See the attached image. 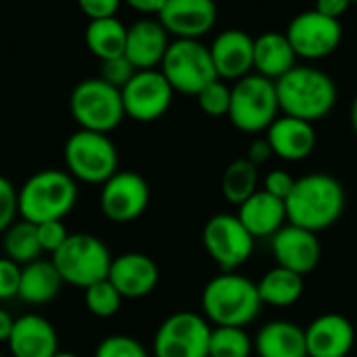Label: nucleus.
<instances>
[{"label": "nucleus", "mask_w": 357, "mask_h": 357, "mask_svg": "<svg viewBox=\"0 0 357 357\" xmlns=\"http://www.w3.org/2000/svg\"><path fill=\"white\" fill-rule=\"evenodd\" d=\"M345 201V188L335 176L324 172L307 174L295 182L284 201L289 224L318 234L341 220Z\"/></svg>", "instance_id": "nucleus-1"}, {"label": "nucleus", "mask_w": 357, "mask_h": 357, "mask_svg": "<svg viewBox=\"0 0 357 357\" xmlns=\"http://www.w3.org/2000/svg\"><path fill=\"white\" fill-rule=\"evenodd\" d=\"M203 316L213 326L247 328L261 314L264 301L257 284L236 272H222L201 293Z\"/></svg>", "instance_id": "nucleus-2"}, {"label": "nucleus", "mask_w": 357, "mask_h": 357, "mask_svg": "<svg viewBox=\"0 0 357 357\" xmlns=\"http://www.w3.org/2000/svg\"><path fill=\"white\" fill-rule=\"evenodd\" d=\"M276 94L282 115L310 123L331 115L337 105L335 79L312 65H295L287 75L276 79Z\"/></svg>", "instance_id": "nucleus-3"}, {"label": "nucleus", "mask_w": 357, "mask_h": 357, "mask_svg": "<svg viewBox=\"0 0 357 357\" xmlns=\"http://www.w3.org/2000/svg\"><path fill=\"white\" fill-rule=\"evenodd\" d=\"M17 203L19 215L25 222L65 220L77 203V182L65 169L36 172L17 190Z\"/></svg>", "instance_id": "nucleus-4"}, {"label": "nucleus", "mask_w": 357, "mask_h": 357, "mask_svg": "<svg viewBox=\"0 0 357 357\" xmlns=\"http://www.w3.org/2000/svg\"><path fill=\"white\" fill-rule=\"evenodd\" d=\"M54 268L59 270L65 284L88 289L109 276L111 251L94 234H69L67 241L52 253Z\"/></svg>", "instance_id": "nucleus-5"}, {"label": "nucleus", "mask_w": 357, "mask_h": 357, "mask_svg": "<svg viewBox=\"0 0 357 357\" xmlns=\"http://www.w3.org/2000/svg\"><path fill=\"white\" fill-rule=\"evenodd\" d=\"M280 115L276 82L259 75L249 73L232 86L228 119L232 126L247 134L266 132L274 119Z\"/></svg>", "instance_id": "nucleus-6"}, {"label": "nucleus", "mask_w": 357, "mask_h": 357, "mask_svg": "<svg viewBox=\"0 0 357 357\" xmlns=\"http://www.w3.org/2000/svg\"><path fill=\"white\" fill-rule=\"evenodd\" d=\"M67 172L75 182L105 184L119 169V153L109 134L77 130L73 132L63 149Z\"/></svg>", "instance_id": "nucleus-7"}, {"label": "nucleus", "mask_w": 357, "mask_h": 357, "mask_svg": "<svg viewBox=\"0 0 357 357\" xmlns=\"http://www.w3.org/2000/svg\"><path fill=\"white\" fill-rule=\"evenodd\" d=\"M174 92L197 96L205 86L220 79L209 46L201 40L174 38L159 65Z\"/></svg>", "instance_id": "nucleus-8"}, {"label": "nucleus", "mask_w": 357, "mask_h": 357, "mask_svg": "<svg viewBox=\"0 0 357 357\" xmlns=\"http://www.w3.org/2000/svg\"><path fill=\"white\" fill-rule=\"evenodd\" d=\"M69 111L79 130L100 134L113 132L126 117L121 90L100 77H86L73 88Z\"/></svg>", "instance_id": "nucleus-9"}, {"label": "nucleus", "mask_w": 357, "mask_h": 357, "mask_svg": "<svg viewBox=\"0 0 357 357\" xmlns=\"http://www.w3.org/2000/svg\"><path fill=\"white\" fill-rule=\"evenodd\" d=\"M211 324L195 312H176L161 322L153 339V357H209Z\"/></svg>", "instance_id": "nucleus-10"}, {"label": "nucleus", "mask_w": 357, "mask_h": 357, "mask_svg": "<svg viewBox=\"0 0 357 357\" xmlns=\"http://www.w3.org/2000/svg\"><path fill=\"white\" fill-rule=\"evenodd\" d=\"M203 247L222 272H236L249 261L255 238L241 224L238 215L218 213L203 228Z\"/></svg>", "instance_id": "nucleus-11"}, {"label": "nucleus", "mask_w": 357, "mask_h": 357, "mask_svg": "<svg viewBox=\"0 0 357 357\" xmlns=\"http://www.w3.org/2000/svg\"><path fill=\"white\" fill-rule=\"evenodd\" d=\"M284 33L299 59L320 61L331 56L339 48L343 40V25L339 19L326 17L312 8L295 15Z\"/></svg>", "instance_id": "nucleus-12"}, {"label": "nucleus", "mask_w": 357, "mask_h": 357, "mask_svg": "<svg viewBox=\"0 0 357 357\" xmlns=\"http://www.w3.org/2000/svg\"><path fill=\"white\" fill-rule=\"evenodd\" d=\"M174 94L161 69H140L121 88L126 117L140 123L157 121L169 111Z\"/></svg>", "instance_id": "nucleus-13"}, {"label": "nucleus", "mask_w": 357, "mask_h": 357, "mask_svg": "<svg viewBox=\"0 0 357 357\" xmlns=\"http://www.w3.org/2000/svg\"><path fill=\"white\" fill-rule=\"evenodd\" d=\"M151 203L149 182L136 172H117L100 188V211L115 224L138 220Z\"/></svg>", "instance_id": "nucleus-14"}, {"label": "nucleus", "mask_w": 357, "mask_h": 357, "mask_svg": "<svg viewBox=\"0 0 357 357\" xmlns=\"http://www.w3.org/2000/svg\"><path fill=\"white\" fill-rule=\"evenodd\" d=\"M272 253L278 266L307 276L320 264L322 245L316 232L299 228L295 224H287L272 236Z\"/></svg>", "instance_id": "nucleus-15"}, {"label": "nucleus", "mask_w": 357, "mask_h": 357, "mask_svg": "<svg viewBox=\"0 0 357 357\" xmlns=\"http://www.w3.org/2000/svg\"><path fill=\"white\" fill-rule=\"evenodd\" d=\"M157 19L174 38L201 40L218 21V4L215 0H165Z\"/></svg>", "instance_id": "nucleus-16"}, {"label": "nucleus", "mask_w": 357, "mask_h": 357, "mask_svg": "<svg viewBox=\"0 0 357 357\" xmlns=\"http://www.w3.org/2000/svg\"><path fill=\"white\" fill-rule=\"evenodd\" d=\"M107 278L123 299H142L157 289L159 266L153 257L130 251L113 257Z\"/></svg>", "instance_id": "nucleus-17"}, {"label": "nucleus", "mask_w": 357, "mask_h": 357, "mask_svg": "<svg viewBox=\"0 0 357 357\" xmlns=\"http://www.w3.org/2000/svg\"><path fill=\"white\" fill-rule=\"evenodd\" d=\"M253 42L245 29H224L209 44V52L218 71V77L224 82H236L251 73L253 69Z\"/></svg>", "instance_id": "nucleus-18"}, {"label": "nucleus", "mask_w": 357, "mask_h": 357, "mask_svg": "<svg viewBox=\"0 0 357 357\" xmlns=\"http://www.w3.org/2000/svg\"><path fill=\"white\" fill-rule=\"evenodd\" d=\"M307 357H347L356 345V328L341 314H322L305 328Z\"/></svg>", "instance_id": "nucleus-19"}, {"label": "nucleus", "mask_w": 357, "mask_h": 357, "mask_svg": "<svg viewBox=\"0 0 357 357\" xmlns=\"http://www.w3.org/2000/svg\"><path fill=\"white\" fill-rule=\"evenodd\" d=\"M169 42H172L169 33L161 25L159 19L142 17L128 27V40H126L123 54L138 71L140 69H159Z\"/></svg>", "instance_id": "nucleus-20"}, {"label": "nucleus", "mask_w": 357, "mask_h": 357, "mask_svg": "<svg viewBox=\"0 0 357 357\" xmlns=\"http://www.w3.org/2000/svg\"><path fill=\"white\" fill-rule=\"evenodd\" d=\"M266 138L274 155L291 163L307 159L318 142L314 123L291 115H278L266 130Z\"/></svg>", "instance_id": "nucleus-21"}, {"label": "nucleus", "mask_w": 357, "mask_h": 357, "mask_svg": "<svg viewBox=\"0 0 357 357\" xmlns=\"http://www.w3.org/2000/svg\"><path fill=\"white\" fill-rule=\"evenodd\" d=\"M6 345L10 357H54L59 354V335L46 318L25 314L15 320Z\"/></svg>", "instance_id": "nucleus-22"}, {"label": "nucleus", "mask_w": 357, "mask_h": 357, "mask_svg": "<svg viewBox=\"0 0 357 357\" xmlns=\"http://www.w3.org/2000/svg\"><path fill=\"white\" fill-rule=\"evenodd\" d=\"M241 224L253 234V238L274 236L282 226H287V203L264 188L253 192L245 203L238 205Z\"/></svg>", "instance_id": "nucleus-23"}, {"label": "nucleus", "mask_w": 357, "mask_h": 357, "mask_svg": "<svg viewBox=\"0 0 357 357\" xmlns=\"http://www.w3.org/2000/svg\"><path fill=\"white\" fill-rule=\"evenodd\" d=\"M297 52L284 31H264L253 42L255 73L276 82L297 65Z\"/></svg>", "instance_id": "nucleus-24"}, {"label": "nucleus", "mask_w": 357, "mask_h": 357, "mask_svg": "<svg viewBox=\"0 0 357 357\" xmlns=\"http://www.w3.org/2000/svg\"><path fill=\"white\" fill-rule=\"evenodd\" d=\"M253 347L259 357H307L305 328L291 320H272L259 328Z\"/></svg>", "instance_id": "nucleus-25"}, {"label": "nucleus", "mask_w": 357, "mask_h": 357, "mask_svg": "<svg viewBox=\"0 0 357 357\" xmlns=\"http://www.w3.org/2000/svg\"><path fill=\"white\" fill-rule=\"evenodd\" d=\"M63 287V278L52 261L36 259L21 268L19 299L29 305L50 303Z\"/></svg>", "instance_id": "nucleus-26"}, {"label": "nucleus", "mask_w": 357, "mask_h": 357, "mask_svg": "<svg viewBox=\"0 0 357 357\" xmlns=\"http://www.w3.org/2000/svg\"><path fill=\"white\" fill-rule=\"evenodd\" d=\"M303 278L305 276L291 272L282 266L268 270L257 282V291H259L264 305H274V307L295 305L303 297V291H305Z\"/></svg>", "instance_id": "nucleus-27"}, {"label": "nucleus", "mask_w": 357, "mask_h": 357, "mask_svg": "<svg viewBox=\"0 0 357 357\" xmlns=\"http://www.w3.org/2000/svg\"><path fill=\"white\" fill-rule=\"evenodd\" d=\"M84 40L88 50L98 59H115L126 52V40H128V25H123L117 17H105V19H92L86 25Z\"/></svg>", "instance_id": "nucleus-28"}, {"label": "nucleus", "mask_w": 357, "mask_h": 357, "mask_svg": "<svg viewBox=\"0 0 357 357\" xmlns=\"http://www.w3.org/2000/svg\"><path fill=\"white\" fill-rule=\"evenodd\" d=\"M2 247H4V257L19 264L21 268L36 261V259H40V255L44 253L42 245H40V238H38L36 224L25 222V220L13 222L4 230Z\"/></svg>", "instance_id": "nucleus-29"}, {"label": "nucleus", "mask_w": 357, "mask_h": 357, "mask_svg": "<svg viewBox=\"0 0 357 357\" xmlns=\"http://www.w3.org/2000/svg\"><path fill=\"white\" fill-rule=\"evenodd\" d=\"M259 184V172L257 165H253L247 157L234 159L224 176H222V195L228 203L241 205L245 203L253 192H257Z\"/></svg>", "instance_id": "nucleus-30"}, {"label": "nucleus", "mask_w": 357, "mask_h": 357, "mask_svg": "<svg viewBox=\"0 0 357 357\" xmlns=\"http://www.w3.org/2000/svg\"><path fill=\"white\" fill-rule=\"evenodd\" d=\"M255 351L251 337L238 326H213L209 339V357H251Z\"/></svg>", "instance_id": "nucleus-31"}, {"label": "nucleus", "mask_w": 357, "mask_h": 357, "mask_svg": "<svg viewBox=\"0 0 357 357\" xmlns=\"http://www.w3.org/2000/svg\"><path fill=\"white\" fill-rule=\"evenodd\" d=\"M84 301L86 307L92 316L96 318H111L121 310V301L123 297L119 295V291L109 282V278L90 284L88 289H84Z\"/></svg>", "instance_id": "nucleus-32"}, {"label": "nucleus", "mask_w": 357, "mask_h": 357, "mask_svg": "<svg viewBox=\"0 0 357 357\" xmlns=\"http://www.w3.org/2000/svg\"><path fill=\"white\" fill-rule=\"evenodd\" d=\"M230 96H232V86H228L224 79H215L197 94V100L205 115L224 117L228 115L230 109Z\"/></svg>", "instance_id": "nucleus-33"}, {"label": "nucleus", "mask_w": 357, "mask_h": 357, "mask_svg": "<svg viewBox=\"0 0 357 357\" xmlns=\"http://www.w3.org/2000/svg\"><path fill=\"white\" fill-rule=\"evenodd\" d=\"M94 357H151L149 351L144 349V345L128 335H111L105 337L96 351Z\"/></svg>", "instance_id": "nucleus-34"}, {"label": "nucleus", "mask_w": 357, "mask_h": 357, "mask_svg": "<svg viewBox=\"0 0 357 357\" xmlns=\"http://www.w3.org/2000/svg\"><path fill=\"white\" fill-rule=\"evenodd\" d=\"M138 69L128 61L126 54L121 56H115V59H107V61H100V73L98 77L105 79L107 84L115 86V88H123L136 73Z\"/></svg>", "instance_id": "nucleus-35"}, {"label": "nucleus", "mask_w": 357, "mask_h": 357, "mask_svg": "<svg viewBox=\"0 0 357 357\" xmlns=\"http://www.w3.org/2000/svg\"><path fill=\"white\" fill-rule=\"evenodd\" d=\"M38 228V238H40V245H42V251L44 253H54L69 236L63 220H50V222H42V224H36Z\"/></svg>", "instance_id": "nucleus-36"}, {"label": "nucleus", "mask_w": 357, "mask_h": 357, "mask_svg": "<svg viewBox=\"0 0 357 357\" xmlns=\"http://www.w3.org/2000/svg\"><path fill=\"white\" fill-rule=\"evenodd\" d=\"M17 215H19L17 190L8 178L0 176V232H4L15 222Z\"/></svg>", "instance_id": "nucleus-37"}, {"label": "nucleus", "mask_w": 357, "mask_h": 357, "mask_svg": "<svg viewBox=\"0 0 357 357\" xmlns=\"http://www.w3.org/2000/svg\"><path fill=\"white\" fill-rule=\"evenodd\" d=\"M19 282L21 266L10 261L8 257H0V301L19 297Z\"/></svg>", "instance_id": "nucleus-38"}, {"label": "nucleus", "mask_w": 357, "mask_h": 357, "mask_svg": "<svg viewBox=\"0 0 357 357\" xmlns=\"http://www.w3.org/2000/svg\"><path fill=\"white\" fill-rule=\"evenodd\" d=\"M295 182L297 180L287 169H272L264 180V190L278 197V199H282V201H287V197L291 195Z\"/></svg>", "instance_id": "nucleus-39"}, {"label": "nucleus", "mask_w": 357, "mask_h": 357, "mask_svg": "<svg viewBox=\"0 0 357 357\" xmlns=\"http://www.w3.org/2000/svg\"><path fill=\"white\" fill-rule=\"evenodd\" d=\"M121 2L123 0H77V6L88 17V21H92V19L115 17Z\"/></svg>", "instance_id": "nucleus-40"}, {"label": "nucleus", "mask_w": 357, "mask_h": 357, "mask_svg": "<svg viewBox=\"0 0 357 357\" xmlns=\"http://www.w3.org/2000/svg\"><path fill=\"white\" fill-rule=\"evenodd\" d=\"M270 157H274V151L268 142V138H257L249 144V151H247V159L253 163V165H264L270 161Z\"/></svg>", "instance_id": "nucleus-41"}, {"label": "nucleus", "mask_w": 357, "mask_h": 357, "mask_svg": "<svg viewBox=\"0 0 357 357\" xmlns=\"http://www.w3.org/2000/svg\"><path fill=\"white\" fill-rule=\"evenodd\" d=\"M351 6V0H316V10L326 15V17H333V19H339L349 10Z\"/></svg>", "instance_id": "nucleus-42"}, {"label": "nucleus", "mask_w": 357, "mask_h": 357, "mask_svg": "<svg viewBox=\"0 0 357 357\" xmlns=\"http://www.w3.org/2000/svg\"><path fill=\"white\" fill-rule=\"evenodd\" d=\"M123 2L142 15H159L165 4V0H123Z\"/></svg>", "instance_id": "nucleus-43"}, {"label": "nucleus", "mask_w": 357, "mask_h": 357, "mask_svg": "<svg viewBox=\"0 0 357 357\" xmlns=\"http://www.w3.org/2000/svg\"><path fill=\"white\" fill-rule=\"evenodd\" d=\"M13 324H15V318L0 307V343H6L8 337H10V331H13Z\"/></svg>", "instance_id": "nucleus-44"}, {"label": "nucleus", "mask_w": 357, "mask_h": 357, "mask_svg": "<svg viewBox=\"0 0 357 357\" xmlns=\"http://www.w3.org/2000/svg\"><path fill=\"white\" fill-rule=\"evenodd\" d=\"M349 119H351V130H354V134H356V138H357V96H356V100L351 102V113H349Z\"/></svg>", "instance_id": "nucleus-45"}, {"label": "nucleus", "mask_w": 357, "mask_h": 357, "mask_svg": "<svg viewBox=\"0 0 357 357\" xmlns=\"http://www.w3.org/2000/svg\"><path fill=\"white\" fill-rule=\"evenodd\" d=\"M54 357H77L75 354H69V351H59Z\"/></svg>", "instance_id": "nucleus-46"}, {"label": "nucleus", "mask_w": 357, "mask_h": 357, "mask_svg": "<svg viewBox=\"0 0 357 357\" xmlns=\"http://www.w3.org/2000/svg\"><path fill=\"white\" fill-rule=\"evenodd\" d=\"M351 4H357V0H351Z\"/></svg>", "instance_id": "nucleus-47"}, {"label": "nucleus", "mask_w": 357, "mask_h": 357, "mask_svg": "<svg viewBox=\"0 0 357 357\" xmlns=\"http://www.w3.org/2000/svg\"><path fill=\"white\" fill-rule=\"evenodd\" d=\"M0 357H6V356H2V354H0Z\"/></svg>", "instance_id": "nucleus-48"}]
</instances>
